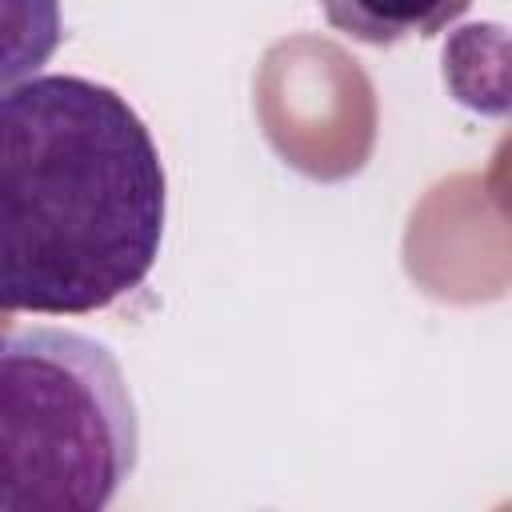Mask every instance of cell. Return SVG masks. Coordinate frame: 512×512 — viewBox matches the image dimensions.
<instances>
[{
	"mask_svg": "<svg viewBox=\"0 0 512 512\" xmlns=\"http://www.w3.org/2000/svg\"><path fill=\"white\" fill-rule=\"evenodd\" d=\"M164 208L156 140L116 88L52 72L0 96V312L84 316L136 292Z\"/></svg>",
	"mask_w": 512,
	"mask_h": 512,
	"instance_id": "obj_1",
	"label": "cell"
},
{
	"mask_svg": "<svg viewBox=\"0 0 512 512\" xmlns=\"http://www.w3.org/2000/svg\"><path fill=\"white\" fill-rule=\"evenodd\" d=\"M140 460L136 400L96 336L0 332V512H100Z\"/></svg>",
	"mask_w": 512,
	"mask_h": 512,
	"instance_id": "obj_2",
	"label": "cell"
},
{
	"mask_svg": "<svg viewBox=\"0 0 512 512\" xmlns=\"http://www.w3.org/2000/svg\"><path fill=\"white\" fill-rule=\"evenodd\" d=\"M472 0H320L328 24L364 44H396L408 36H436Z\"/></svg>",
	"mask_w": 512,
	"mask_h": 512,
	"instance_id": "obj_3",
	"label": "cell"
},
{
	"mask_svg": "<svg viewBox=\"0 0 512 512\" xmlns=\"http://www.w3.org/2000/svg\"><path fill=\"white\" fill-rule=\"evenodd\" d=\"M60 0H0V96L32 80L60 48Z\"/></svg>",
	"mask_w": 512,
	"mask_h": 512,
	"instance_id": "obj_4",
	"label": "cell"
}]
</instances>
